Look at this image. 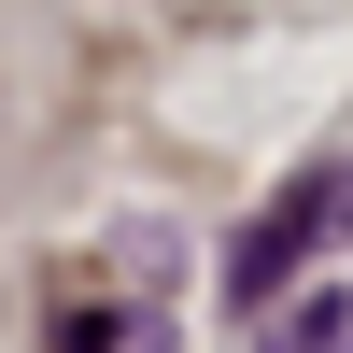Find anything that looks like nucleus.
Listing matches in <instances>:
<instances>
[{"instance_id":"nucleus-1","label":"nucleus","mask_w":353,"mask_h":353,"mask_svg":"<svg viewBox=\"0 0 353 353\" xmlns=\"http://www.w3.org/2000/svg\"><path fill=\"white\" fill-rule=\"evenodd\" d=\"M339 226H353V170H297V184L226 241V311H241V325H269V311L311 283V254H325Z\"/></svg>"},{"instance_id":"nucleus-2","label":"nucleus","mask_w":353,"mask_h":353,"mask_svg":"<svg viewBox=\"0 0 353 353\" xmlns=\"http://www.w3.org/2000/svg\"><path fill=\"white\" fill-rule=\"evenodd\" d=\"M339 339H353V297H311V311L269 325V353H339Z\"/></svg>"}]
</instances>
